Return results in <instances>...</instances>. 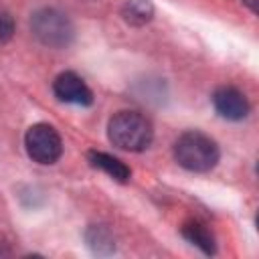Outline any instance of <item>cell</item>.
I'll use <instances>...</instances> for the list:
<instances>
[{"label":"cell","mask_w":259,"mask_h":259,"mask_svg":"<svg viewBox=\"0 0 259 259\" xmlns=\"http://www.w3.org/2000/svg\"><path fill=\"white\" fill-rule=\"evenodd\" d=\"M14 34V20L8 12H2L0 10V45L8 42Z\"/></svg>","instance_id":"cell-11"},{"label":"cell","mask_w":259,"mask_h":259,"mask_svg":"<svg viewBox=\"0 0 259 259\" xmlns=\"http://www.w3.org/2000/svg\"><path fill=\"white\" fill-rule=\"evenodd\" d=\"M180 233H182V237H184L188 243H192L194 247H198L204 255H214V253H217L214 237H212V233H210L202 223H198V221H186V223L182 225Z\"/></svg>","instance_id":"cell-8"},{"label":"cell","mask_w":259,"mask_h":259,"mask_svg":"<svg viewBox=\"0 0 259 259\" xmlns=\"http://www.w3.org/2000/svg\"><path fill=\"white\" fill-rule=\"evenodd\" d=\"M172 154L178 166L188 172H210L221 160L219 144L198 130L180 134L172 146Z\"/></svg>","instance_id":"cell-1"},{"label":"cell","mask_w":259,"mask_h":259,"mask_svg":"<svg viewBox=\"0 0 259 259\" xmlns=\"http://www.w3.org/2000/svg\"><path fill=\"white\" fill-rule=\"evenodd\" d=\"M53 93L63 103H73L87 107L93 103V93L87 87V83L73 71H63L53 81Z\"/></svg>","instance_id":"cell-6"},{"label":"cell","mask_w":259,"mask_h":259,"mask_svg":"<svg viewBox=\"0 0 259 259\" xmlns=\"http://www.w3.org/2000/svg\"><path fill=\"white\" fill-rule=\"evenodd\" d=\"M30 28L34 36L53 49H65L75 34V28L67 14L57 8H40L30 18Z\"/></svg>","instance_id":"cell-3"},{"label":"cell","mask_w":259,"mask_h":259,"mask_svg":"<svg viewBox=\"0 0 259 259\" xmlns=\"http://www.w3.org/2000/svg\"><path fill=\"white\" fill-rule=\"evenodd\" d=\"M243 2H245V4H247L251 10H253V12L257 10V0H243Z\"/></svg>","instance_id":"cell-12"},{"label":"cell","mask_w":259,"mask_h":259,"mask_svg":"<svg viewBox=\"0 0 259 259\" xmlns=\"http://www.w3.org/2000/svg\"><path fill=\"white\" fill-rule=\"evenodd\" d=\"M107 140L119 150L144 152L154 140V130L146 115L123 109L113 113L107 121Z\"/></svg>","instance_id":"cell-2"},{"label":"cell","mask_w":259,"mask_h":259,"mask_svg":"<svg viewBox=\"0 0 259 259\" xmlns=\"http://www.w3.org/2000/svg\"><path fill=\"white\" fill-rule=\"evenodd\" d=\"M212 107L214 111L229 121H241L249 115V101L245 97V93L233 85H221L212 91Z\"/></svg>","instance_id":"cell-5"},{"label":"cell","mask_w":259,"mask_h":259,"mask_svg":"<svg viewBox=\"0 0 259 259\" xmlns=\"http://www.w3.org/2000/svg\"><path fill=\"white\" fill-rule=\"evenodd\" d=\"M85 241L89 245V249L97 255H109L115 251V241L113 235L107 227L103 225H91L85 233Z\"/></svg>","instance_id":"cell-9"},{"label":"cell","mask_w":259,"mask_h":259,"mask_svg":"<svg viewBox=\"0 0 259 259\" xmlns=\"http://www.w3.org/2000/svg\"><path fill=\"white\" fill-rule=\"evenodd\" d=\"M24 150L36 164H55L63 154V140L51 123H34L24 134Z\"/></svg>","instance_id":"cell-4"},{"label":"cell","mask_w":259,"mask_h":259,"mask_svg":"<svg viewBox=\"0 0 259 259\" xmlns=\"http://www.w3.org/2000/svg\"><path fill=\"white\" fill-rule=\"evenodd\" d=\"M87 160L93 168H99L101 172H105L109 178L117 180V182H127L130 176H132V170L130 166H125L119 158L111 156V154H105V152H97V150H91L87 152Z\"/></svg>","instance_id":"cell-7"},{"label":"cell","mask_w":259,"mask_h":259,"mask_svg":"<svg viewBox=\"0 0 259 259\" xmlns=\"http://www.w3.org/2000/svg\"><path fill=\"white\" fill-rule=\"evenodd\" d=\"M121 16L125 22L134 24V26H142L152 20L154 6L150 0H125V4L121 8Z\"/></svg>","instance_id":"cell-10"}]
</instances>
